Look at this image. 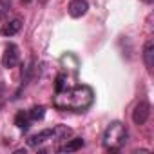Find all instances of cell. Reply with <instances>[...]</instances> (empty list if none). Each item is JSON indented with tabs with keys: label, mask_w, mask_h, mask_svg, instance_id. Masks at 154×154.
I'll return each instance as SVG.
<instances>
[{
	"label": "cell",
	"mask_w": 154,
	"mask_h": 154,
	"mask_svg": "<svg viewBox=\"0 0 154 154\" xmlns=\"http://www.w3.org/2000/svg\"><path fill=\"white\" fill-rule=\"evenodd\" d=\"M94 102V91L89 85H76L71 89H63L56 93L53 98V105L62 111H74V112H84L87 111Z\"/></svg>",
	"instance_id": "6da1fadb"
},
{
	"label": "cell",
	"mask_w": 154,
	"mask_h": 154,
	"mask_svg": "<svg viewBox=\"0 0 154 154\" xmlns=\"http://www.w3.org/2000/svg\"><path fill=\"white\" fill-rule=\"evenodd\" d=\"M102 141H103V147L107 150H111V152L120 150L125 145V141H127V129H125V125L122 122H112L105 129Z\"/></svg>",
	"instance_id": "7a4b0ae2"
},
{
	"label": "cell",
	"mask_w": 154,
	"mask_h": 154,
	"mask_svg": "<svg viewBox=\"0 0 154 154\" xmlns=\"http://www.w3.org/2000/svg\"><path fill=\"white\" fill-rule=\"evenodd\" d=\"M149 116H150V103L147 100L138 102L136 107H134V111H132V122L136 125H143L149 120Z\"/></svg>",
	"instance_id": "3957f363"
},
{
	"label": "cell",
	"mask_w": 154,
	"mask_h": 154,
	"mask_svg": "<svg viewBox=\"0 0 154 154\" xmlns=\"http://www.w3.org/2000/svg\"><path fill=\"white\" fill-rule=\"evenodd\" d=\"M18 58H20L18 47H17L15 44H8L6 49H4V54H2V65H4L6 69H13V67L18 63Z\"/></svg>",
	"instance_id": "277c9868"
},
{
	"label": "cell",
	"mask_w": 154,
	"mask_h": 154,
	"mask_svg": "<svg viewBox=\"0 0 154 154\" xmlns=\"http://www.w3.org/2000/svg\"><path fill=\"white\" fill-rule=\"evenodd\" d=\"M67 9H69V15L72 18H80V17H84L87 13L89 4H87V0H71Z\"/></svg>",
	"instance_id": "5b68a950"
},
{
	"label": "cell",
	"mask_w": 154,
	"mask_h": 154,
	"mask_svg": "<svg viewBox=\"0 0 154 154\" xmlns=\"http://www.w3.org/2000/svg\"><path fill=\"white\" fill-rule=\"evenodd\" d=\"M47 140H54V127H53V129H44V131H40L38 134L31 136V138L27 140V145H31V147H38V145L45 143Z\"/></svg>",
	"instance_id": "8992f818"
},
{
	"label": "cell",
	"mask_w": 154,
	"mask_h": 154,
	"mask_svg": "<svg viewBox=\"0 0 154 154\" xmlns=\"http://www.w3.org/2000/svg\"><path fill=\"white\" fill-rule=\"evenodd\" d=\"M143 62H145L147 71L152 72V67H154V42L152 40H147L143 45Z\"/></svg>",
	"instance_id": "52a82bcc"
},
{
	"label": "cell",
	"mask_w": 154,
	"mask_h": 154,
	"mask_svg": "<svg viewBox=\"0 0 154 154\" xmlns=\"http://www.w3.org/2000/svg\"><path fill=\"white\" fill-rule=\"evenodd\" d=\"M84 145H85L84 138H72V140H67L65 145H62L58 150L60 152H76V150H80Z\"/></svg>",
	"instance_id": "ba28073f"
},
{
	"label": "cell",
	"mask_w": 154,
	"mask_h": 154,
	"mask_svg": "<svg viewBox=\"0 0 154 154\" xmlns=\"http://www.w3.org/2000/svg\"><path fill=\"white\" fill-rule=\"evenodd\" d=\"M20 29H22V20H20V18H15V20L4 24V27L0 29V33H2V36H13V35H17Z\"/></svg>",
	"instance_id": "9c48e42d"
},
{
	"label": "cell",
	"mask_w": 154,
	"mask_h": 154,
	"mask_svg": "<svg viewBox=\"0 0 154 154\" xmlns=\"http://www.w3.org/2000/svg\"><path fill=\"white\" fill-rule=\"evenodd\" d=\"M29 122H31L29 112H26V111H18V112H17V116H15V125H17L18 129H27V127H29Z\"/></svg>",
	"instance_id": "30bf717a"
},
{
	"label": "cell",
	"mask_w": 154,
	"mask_h": 154,
	"mask_svg": "<svg viewBox=\"0 0 154 154\" xmlns=\"http://www.w3.org/2000/svg\"><path fill=\"white\" fill-rule=\"evenodd\" d=\"M45 116V107L44 105H35L31 111H29V118L33 120V122H38V120H42Z\"/></svg>",
	"instance_id": "8fae6325"
},
{
	"label": "cell",
	"mask_w": 154,
	"mask_h": 154,
	"mask_svg": "<svg viewBox=\"0 0 154 154\" xmlns=\"http://www.w3.org/2000/svg\"><path fill=\"white\" fill-rule=\"evenodd\" d=\"M11 11V0H0V20H4Z\"/></svg>",
	"instance_id": "7c38bea8"
},
{
	"label": "cell",
	"mask_w": 154,
	"mask_h": 154,
	"mask_svg": "<svg viewBox=\"0 0 154 154\" xmlns=\"http://www.w3.org/2000/svg\"><path fill=\"white\" fill-rule=\"evenodd\" d=\"M54 89H56V93H60V91H63V89H65V74H58Z\"/></svg>",
	"instance_id": "4fadbf2b"
},
{
	"label": "cell",
	"mask_w": 154,
	"mask_h": 154,
	"mask_svg": "<svg viewBox=\"0 0 154 154\" xmlns=\"http://www.w3.org/2000/svg\"><path fill=\"white\" fill-rule=\"evenodd\" d=\"M143 2H147V4H152V0H143Z\"/></svg>",
	"instance_id": "5bb4252c"
}]
</instances>
